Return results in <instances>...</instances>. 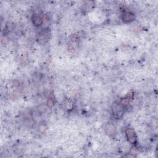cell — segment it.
<instances>
[{
  "label": "cell",
  "mask_w": 158,
  "mask_h": 158,
  "mask_svg": "<svg viewBox=\"0 0 158 158\" xmlns=\"http://www.w3.org/2000/svg\"><path fill=\"white\" fill-rule=\"evenodd\" d=\"M124 107L125 106H123L120 103V102H114L112 107V111L114 117L118 119L122 117L124 113Z\"/></svg>",
  "instance_id": "6da1fadb"
},
{
  "label": "cell",
  "mask_w": 158,
  "mask_h": 158,
  "mask_svg": "<svg viewBox=\"0 0 158 158\" xmlns=\"http://www.w3.org/2000/svg\"><path fill=\"white\" fill-rule=\"evenodd\" d=\"M125 135L128 141L132 144H135L137 142V136L135 131L132 128H127L125 130Z\"/></svg>",
  "instance_id": "7a4b0ae2"
},
{
  "label": "cell",
  "mask_w": 158,
  "mask_h": 158,
  "mask_svg": "<svg viewBox=\"0 0 158 158\" xmlns=\"http://www.w3.org/2000/svg\"><path fill=\"white\" fill-rule=\"evenodd\" d=\"M50 37V31L48 29H44L41 31L38 36V40L40 43H44L48 41Z\"/></svg>",
  "instance_id": "3957f363"
},
{
  "label": "cell",
  "mask_w": 158,
  "mask_h": 158,
  "mask_svg": "<svg viewBox=\"0 0 158 158\" xmlns=\"http://www.w3.org/2000/svg\"><path fill=\"white\" fill-rule=\"evenodd\" d=\"M135 19V16L133 13L130 11L124 12L122 14V20L125 22H130L134 20Z\"/></svg>",
  "instance_id": "277c9868"
},
{
  "label": "cell",
  "mask_w": 158,
  "mask_h": 158,
  "mask_svg": "<svg viewBox=\"0 0 158 158\" xmlns=\"http://www.w3.org/2000/svg\"><path fill=\"white\" fill-rule=\"evenodd\" d=\"M31 20L35 26H40L43 23L42 18L38 14H35L33 15L31 17Z\"/></svg>",
  "instance_id": "5b68a950"
},
{
  "label": "cell",
  "mask_w": 158,
  "mask_h": 158,
  "mask_svg": "<svg viewBox=\"0 0 158 158\" xmlns=\"http://www.w3.org/2000/svg\"><path fill=\"white\" fill-rule=\"evenodd\" d=\"M106 130L107 133L109 135L114 134L115 131V128L114 125L109 123L106 127Z\"/></svg>",
  "instance_id": "8992f818"
}]
</instances>
